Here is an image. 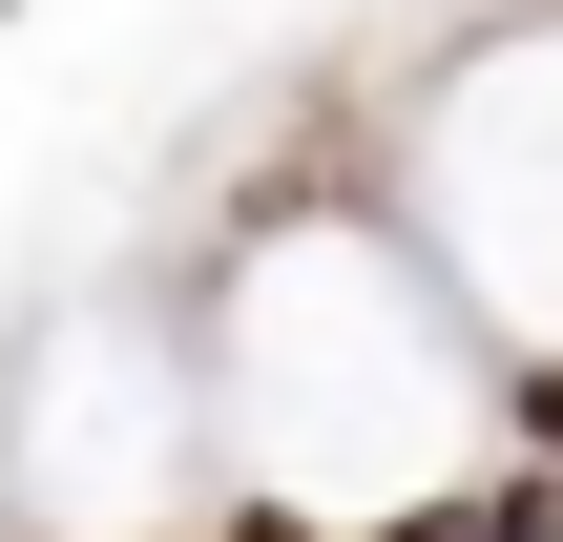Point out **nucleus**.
Instances as JSON below:
<instances>
[{"instance_id":"nucleus-1","label":"nucleus","mask_w":563,"mask_h":542,"mask_svg":"<svg viewBox=\"0 0 563 542\" xmlns=\"http://www.w3.org/2000/svg\"><path fill=\"white\" fill-rule=\"evenodd\" d=\"M334 542H501V501L460 480V501H376V522H334Z\"/></svg>"},{"instance_id":"nucleus-2","label":"nucleus","mask_w":563,"mask_h":542,"mask_svg":"<svg viewBox=\"0 0 563 542\" xmlns=\"http://www.w3.org/2000/svg\"><path fill=\"white\" fill-rule=\"evenodd\" d=\"M209 542H334V522H313V501H230Z\"/></svg>"}]
</instances>
